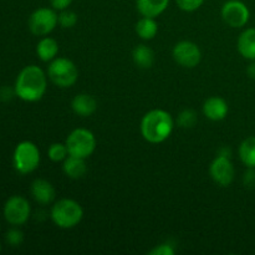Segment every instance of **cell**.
Here are the masks:
<instances>
[{"mask_svg":"<svg viewBox=\"0 0 255 255\" xmlns=\"http://www.w3.org/2000/svg\"><path fill=\"white\" fill-rule=\"evenodd\" d=\"M47 79L42 69L36 65L24 67L15 80V96L26 102H36L46 92Z\"/></svg>","mask_w":255,"mask_h":255,"instance_id":"cell-1","label":"cell"},{"mask_svg":"<svg viewBox=\"0 0 255 255\" xmlns=\"http://www.w3.org/2000/svg\"><path fill=\"white\" fill-rule=\"evenodd\" d=\"M174 122L171 114L164 110H152L141 121V133L149 143L164 142L173 131Z\"/></svg>","mask_w":255,"mask_h":255,"instance_id":"cell-2","label":"cell"},{"mask_svg":"<svg viewBox=\"0 0 255 255\" xmlns=\"http://www.w3.org/2000/svg\"><path fill=\"white\" fill-rule=\"evenodd\" d=\"M51 221L61 229H71L79 226L84 217V209L74 199L62 198L52 206Z\"/></svg>","mask_w":255,"mask_h":255,"instance_id":"cell-3","label":"cell"},{"mask_svg":"<svg viewBox=\"0 0 255 255\" xmlns=\"http://www.w3.org/2000/svg\"><path fill=\"white\" fill-rule=\"evenodd\" d=\"M47 76L52 84L61 89H67L76 84L79 79V70L71 60L66 57H56L47 67Z\"/></svg>","mask_w":255,"mask_h":255,"instance_id":"cell-4","label":"cell"},{"mask_svg":"<svg viewBox=\"0 0 255 255\" xmlns=\"http://www.w3.org/2000/svg\"><path fill=\"white\" fill-rule=\"evenodd\" d=\"M15 169L21 174L34 172L40 164V151L34 142L22 141L15 147L12 154Z\"/></svg>","mask_w":255,"mask_h":255,"instance_id":"cell-5","label":"cell"},{"mask_svg":"<svg viewBox=\"0 0 255 255\" xmlns=\"http://www.w3.org/2000/svg\"><path fill=\"white\" fill-rule=\"evenodd\" d=\"M65 144L69 154L86 159L96 149V137L89 129L76 128L67 136Z\"/></svg>","mask_w":255,"mask_h":255,"instance_id":"cell-6","label":"cell"},{"mask_svg":"<svg viewBox=\"0 0 255 255\" xmlns=\"http://www.w3.org/2000/svg\"><path fill=\"white\" fill-rule=\"evenodd\" d=\"M59 24L56 10L50 7H39L29 17V29L36 36H46Z\"/></svg>","mask_w":255,"mask_h":255,"instance_id":"cell-7","label":"cell"},{"mask_svg":"<svg viewBox=\"0 0 255 255\" xmlns=\"http://www.w3.org/2000/svg\"><path fill=\"white\" fill-rule=\"evenodd\" d=\"M4 217L7 223L19 227L26 223L31 214L29 201L21 196H11L4 204Z\"/></svg>","mask_w":255,"mask_h":255,"instance_id":"cell-8","label":"cell"},{"mask_svg":"<svg viewBox=\"0 0 255 255\" xmlns=\"http://www.w3.org/2000/svg\"><path fill=\"white\" fill-rule=\"evenodd\" d=\"M172 55L177 64L187 69H193L202 60V52L198 45L192 41H187V40L176 44Z\"/></svg>","mask_w":255,"mask_h":255,"instance_id":"cell-9","label":"cell"},{"mask_svg":"<svg viewBox=\"0 0 255 255\" xmlns=\"http://www.w3.org/2000/svg\"><path fill=\"white\" fill-rule=\"evenodd\" d=\"M222 17L232 27H243L251 17L248 6L241 0H228L222 7Z\"/></svg>","mask_w":255,"mask_h":255,"instance_id":"cell-10","label":"cell"},{"mask_svg":"<svg viewBox=\"0 0 255 255\" xmlns=\"http://www.w3.org/2000/svg\"><path fill=\"white\" fill-rule=\"evenodd\" d=\"M209 173H211L212 179L219 186H231L232 182L234 181V176H236V169L232 163L231 157L219 156L218 154L211 163Z\"/></svg>","mask_w":255,"mask_h":255,"instance_id":"cell-11","label":"cell"},{"mask_svg":"<svg viewBox=\"0 0 255 255\" xmlns=\"http://www.w3.org/2000/svg\"><path fill=\"white\" fill-rule=\"evenodd\" d=\"M229 111L228 104L224 99L218 96L209 97L203 104V114L211 121H222L227 117Z\"/></svg>","mask_w":255,"mask_h":255,"instance_id":"cell-12","label":"cell"},{"mask_svg":"<svg viewBox=\"0 0 255 255\" xmlns=\"http://www.w3.org/2000/svg\"><path fill=\"white\" fill-rule=\"evenodd\" d=\"M31 196L37 203L46 206L55 199L56 192L54 186L46 179H35L31 184Z\"/></svg>","mask_w":255,"mask_h":255,"instance_id":"cell-13","label":"cell"},{"mask_svg":"<svg viewBox=\"0 0 255 255\" xmlns=\"http://www.w3.org/2000/svg\"><path fill=\"white\" fill-rule=\"evenodd\" d=\"M72 111L81 117H89L97 110V101L89 94H79L72 99Z\"/></svg>","mask_w":255,"mask_h":255,"instance_id":"cell-14","label":"cell"},{"mask_svg":"<svg viewBox=\"0 0 255 255\" xmlns=\"http://www.w3.org/2000/svg\"><path fill=\"white\" fill-rule=\"evenodd\" d=\"M169 0H136V6L142 16L154 17L166 11Z\"/></svg>","mask_w":255,"mask_h":255,"instance_id":"cell-15","label":"cell"},{"mask_svg":"<svg viewBox=\"0 0 255 255\" xmlns=\"http://www.w3.org/2000/svg\"><path fill=\"white\" fill-rule=\"evenodd\" d=\"M238 51L244 59L255 60V27L244 30L238 39Z\"/></svg>","mask_w":255,"mask_h":255,"instance_id":"cell-16","label":"cell"},{"mask_svg":"<svg viewBox=\"0 0 255 255\" xmlns=\"http://www.w3.org/2000/svg\"><path fill=\"white\" fill-rule=\"evenodd\" d=\"M62 171L69 178L71 179H80L86 174L87 166L85 158L75 157L69 154L62 164Z\"/></svg>","mask_w":255,"mask_h":255,"instance_id":"cell-17","label":"cell"},{"mask_svg":"<svg viewBox=\"0 0 255 255\" xmlns=\"http://www.w3.org/2000/svg\"><path fill=\"white\" fill-rule=\"evenodd\" d=\"M59 54V44L55 39L49 36H45L37 42L36 45V55L41 61L51 62L56 59Z\"/></svg>","mask_w":255,"mask_h":255,"instance_id":"cell-18","label":"cell"},{"mask_svg":"<svg viewBox=\"0 0 255 255\" xmlns=\"http://www.w3.org/2000/svg\"><path fill=\"white\" fill-rule=\"evenodd\" d=\"M132 59L139 69H149L154 62V54L147 45H138L132 52Z\"/></svg>","mask_w":255,"mask_h":255,"instance_id":"cell-19","label":"cell"},{"mask_svg":"<svg viewBox=\"0 0 255 255\" xmlns=\"http://www.w3.org/2000/svg\"><path fill=\"white\" fill-rule=\"evenodd\" d=\"M136 32L142 40H152L158 32V24L154 17L142 16L136 24Z\"/></svg>","mask_w":255,"mask_h":255,"instance_id":"cell-20","label":"cell"},{"mask_svg":"<svg viewBox=\"0 0 255 255\" xmlns=\"http://www.w3.org/2000/svg\"><path fill=\"white\" fill-rule=\"evenodd\" d=\"M239 157L244 166L255 168V136L244 139L239 146Z\"/></svg>","mask_w":255,"mask_h":255,"instance_id":"cell-21","label":"cell"},{"mask_svg":"<svg viewBox=\"0 0 255 255\" xmlns=\"http://www.w3.org/2000/svg\"><path fill=\"white\" fill-rule=\"evenodd\" d=\"M47 156L52 162H62L69 156V151L65 143H52L47 149Z\"/></svg>","mask_w":255,"mask_h":255,"instance_id":"cell-22","label":"cell"},{"mask_svg":"<svg viewBox=\"0 0 255 255\" xmlns=\"http://www.w3.org/2000/svg\"><path fill=\"white\" fill-rule=\"evenodd\" d=\"M178 125L182 128H192V127L196 126L197 121H198V117H197V114L193 111V110H183V111L179 114L178 116Z\"/></svg>","mask_w":255,"mask_h":255,"instance_id":"cell-23","label":"cell"},{"mask_svg":"<svg viewBox=\"0 0 255 255\" xmlns=\"http://www.w3.org/2000/svg\"><path fill=\"white\" fill-rule=\"evenodd\" d=\"M77 20H79L77 14L75 11H72V10L65 9L62 11H60L59 24L64 29H71V27H74L77 24Z\"/></svg>","mask_w":255,"mask_h":255,"instance_id":"cell-24","label":"cell"},{"mask_svg":"<svg viewBox=\"0 0 255 255\" xmlns=\"http://www.w3.org/2000/svg\"><path fill=\"white\" fill-rule=\"evenodd\" d=\"M6 242L11 247H19L24 242V233L17 228H11L6 233Z\"/></svg>","mask_w":255,"mask_h":255,"instance_id":"cell-25","label":"cell"},{"mask_svg":"<svg viewBox=\"0 0 255 255\" xmlns=\"http://www.w3.org/2000/svg\"><path fill=\"white\" fill-rule=\"evenodd\" d=\"M176 2L179 9H182L183 11L192 12L196 11V10H198L201 7L204 0H176Z\"/></svg>","mask_w":255,"mask_h":255,"instance_id":"cell-26","label":"cell"},{"mask_svg":"<svg viewBox=\"0 0 255 255\" xmlns=\"http://www.w3.org/2000/svg\"><path fill=\"white\" fill-rule=\"evenodd\" d=\"M149 254L151 255H173L174 249L171 244L163 243V244H159V246L154 247V248L149 252Z\"/></svg>","mask_w":255,"mask_h":255,"instance_id":"cell-27","label":"cell"},{"mask_svg":"<svg viewBox=\"0 0 255 255\" xmlns=\"http://www.w3.org/2000/svg\"><path fill=\"white\" fill-rule=\"evenodd\" d=\"M243 182L247 188H255V168H248L244 174Z\"/></svg>","mask_w":255,"mask_h":255,"instance_id":"cell-28","label":"cell"},{"mask_svg":"<svg viewBox=\"0 0 255 255\" xmlns=\"http://www.w3.org/2000/svg\"><path fill=\"white\" fill-rule=\"evenodd\" d=\"M52 9L62 11L65 9H69L70 5L72 4V0H50Z\"/></svg>","mask_w":255,"mask_h":255,"instance_id":"cell-29","label":"cell"},{"mask_svg":"<svg viewBox=\"0 0 255 255\" xmlns=\"http://www.w3.org/2000/svg\"><path fill=\"white\" fill-rule=\"evenodd\" d=\"M15 95V90L9 89V87H2L0 90V100L1 101H9L11 100V97Z\"/></svg>","mask_w":255,"mask_h":255,"instance_id":"cell-30","label":"cell"},{"mask_svg":"<svg viewBox=\"0 0 255 255\" xmlns=\"http://www.w3.org/2000/svg\"><path fill=\"white\" fill-rule=\"evenodd\" d=\"M247 72H248V76L251 77V79L255 80V60H253L252 64L249 65L248 69H247Z\"/></svg>","mask_w":255,"mask_h":255,"instance_id":"cell-31","label":"cell"},{"mask_svg":"<svg viewBox=\"0 0 255 255\" xmlns=\"http://www.w3.org/2000/svg\"><path fill=\"white\" fill-rule=\"evenodd\" d=\"M219 156H226V157H231L232 152H231V148H228V147H222L221 149H219Z\"/></svg>","mask_w":255,"mask_h":255,"instance_id":"cell-32","label":"cell"},{"mask_svg":"<svg viewBox=\"0 0 255 255\" xmlns=\"http://www.w3.org/2000/svg\"><path fill=\"white\" fill-rule=\"evenodd\" d=\"M0 252H1V244H0Z\"/></svg>","mask_w":255,"mask_h":255,"instance_id":"cell-33","label":"cell"}]
</instances>
